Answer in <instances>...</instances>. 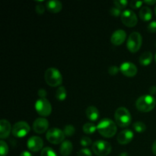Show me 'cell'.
Masks as SVG:
<instances>
[{
	"mask_svg": "<svg viewBox=\"0 0 156 156\" xmlns=\"http://www.w3.org/2000/svg\"><path fill=\"white\" fill-rule=\"evenodd\" d=\"M97 130L102 136L111 138L117 133V128L115 122L111 119L105 118L101 120L97 125Z\"/></svg>",
	"mask_w": 156,
	"mask_h": 156,
	"instance_id": "6da1fadb",
	"label": "cell"
},
{
	"mask_svg": "<svg viewBox=\"0 0 156 156\" xmlns=\"http://www.w3.org/2000/svg\"><path fill=\"white\" fill-rule=\"evenodd\" d=\"M49 122L47 119L44 117H40L36 119L33 123V129L35 133L38 134H41L48 131Z\"/></svg>",
	"mask_w": 156,
	"mask_h": 156,
	"instance_id": "4fadbf2b",
	"label": "cell"
},
{
	"mask_svg": "<svg viewBox=\"0 0 156 156\" xmlns=\"http://www.w3.org/2000/svg\"><path fill=\"white\" fill-rule=\"evenodd\" d=\"M143 2L146 3V5H151L156 4V0H151V1H148V0H146V1H144V2Z\"/></svg>",
	"mask_w": 156,
	"mask_h": 156,
	"instance_id": "f35d334b",
	"label": "cell"
},
{
	"mask_svg": "<svg viewBox=\"0 0 156 156\" xmlns=\"http://www.w3.org/2000/svg\"><path fill=\"white\" fill-rule=\"evenodd\" d=\"M111 145L105 140H97L92 144V151L98 156H107L111 152Z\"/></svg>",
	"mask_w": 156,
	"mask_h": 156,
	"instance_id": "8992f818",
	"label": "cell"
},
{
	"mask_svg": "<svg viewBox=\"0 0 156 156\" xmlns=\"http://www.w3.org/2000/svg\"><path fill=\"white\" fill-rule=\"evenodd\" d=\"M140 17L143 21H149L152 19V10L147 6H144L140 9Z\"/></svg>",
	"mask_w": 156,
	"mask_h": 156,
	"instance_id": "44dd1931",
	"label": "cell"
},
{
	"mask_svg": "<svg viewBox=\"0 0 156 156\" xmlns=\"http://www.w3.org/2000/svg\"><path fill=\"white\" fill-rule=\"evenodd\" d=\"M41 156H57L53 149L50 147H45L41 150Z\"/></svg>",
	"mask_w": 156,
	"mask_h": 156,
	"instance_id": "4316f807",
	"label": "cell"
},
{
	"mask_svg": "<svg viewBox=\"0 0 156 156\" xmlns=\"http://www.w3.org/2000/svg\"><path fill=\"white\" fill-rule=\"evenodd\" d=\"M82 129H83V132L85 133V134L91 135V134H93L96 130H97V126H95V125L93 123H91V122H88V123H85V124L83 125Z\"/></svg>",
	"mask_w": 156,
	"mask_h": 156,
	"instance_id": "7402d4cb",
	"label": "cell"
},
{
	"mask_svg": "<svg viewBox=\"0 0 156 156\" xmlns=\"http://www.w3.org/2000/svg\"><path fill=\"white\" fill-rule=\"evenodd\" d=\"M120 70L122 74L127 77H133L138 72L136 66L129 62H125L122 63L120 66Z\"/></svg>",
	"mask_w": 156,
	"mask_h": 156,
	"instance_id": "7c38bea8",
	"label": "cell"
},
{
	"mask_svg": "<svg viewBox=\"0 0 156 156\" xmlns=\"http://www.w3.org/2000/svg\"><path fill=\"white\" fill-rule=\"evenodd\" d=\"M152 152H153L154 155H156V140H155V142H154L153 145H152Z\"/></svg>",
	"mask_w": 156,
	"mask_h": 156,
	"instance_id": "ab89813d",
	"label": "cell"
},
{
	"mask_svg": "<svg viewBox=\"0 0 156 156\" xmlns=\"http://www.w3.org/2000/svg\"><path fill=\"white\" fill-rule=\"evenodd\" d=\"M149 93H150L151 95H153L156 93V86L155 85H152V87L149 88Z\"/></svg>",
	"mask_w": 156,
	"mask_h": 156,
	"instance_id": "8d00e7d4",
	"label": "cell"
},
{
	"mask_svg": "<svg viewBox=\"0 0 156 156\" xmlns=\"http://www.w3.org/2000/svg\"><path fill=\"white\" fill-rule=\"evenodd\" d=\"M44 79L47 85L51 87H57L62 83V74L57 69L53 67L46 70Z\"/></svg>",
	"mask_w": 156,
	"mask_h": 156,
	"instance_id": "277c9868",
	"label": "cell"
},
{
	"mask_svg": "<svg viewBox=\"0 0 156 156\" xmlns=\"http://www.w3.org/2000/svg\"><path fill=\"white\" fill-rule=\"evenodd\" d=\"M148 30L151 33H156V21H152L147 27Z\"/></svg>",
	"mask_w": 156,
	"mask_h": 156,
	"instance_id": "836d02e7",
	"label": "cell"
},
{
	"mask_svg": "<svg viewBox=\"0 0 156 156\" xmlns=\"http://www.w3.org/2000/svg\"><path fill=\"white\" fill-rule=\"evenodd\" d=\"M155 15H156V5H155Z\"/></svg>",
	"mask_w": 156,
	"mask_h": 156,
	"instance_id": "b9f144b4",
	"label": "cell"
},
{
	"mask_svg": "<svg viewBox=\"0 0 156 156\" xmlns=\"http://www.w3.org/2000/svg\"><path fill=\"white\" fill-rule=\"evenodd\" d=\"M37 95L39 96L40 98H46V96H47V91L45 89H40L37 92Z\"/></svg>",
	"mask_w": 156,
	"mask_h": 156,
	"instance_id": "d590c367",
	"label": "cell"
},
{
	"mask_svg": "<svg viewBox=\"0 0 156 156\" xmlns=\"http://www.w3.org/2000/svg\"><path fill=\"white\" fill-rule=\"evenodd\" d=\"M126 38V33L122 29H118L115 30L111 35V41L114 45L120 46L124 43Z\"/></svg>",
	"mask_w": 156,
	"mask_h": 156,
	"instance_id": "5bb4252c",
	"label": "cell"
},
{
	"mask_svg": "<svg viewBox=\"0 0 156 156\" xmlns=\"http://www.w3.org/2000/svg\"><path fill=\"white\" fill-rule=\"evenodd\" d=\"M12 131V126L7 120H1L0 121V138L2 140L9 137Z\"/></svg>",
	"mask_w": 156,
	"mask_h": 156,
	"instance_id": "2e32d148",
	"label": "cell"
},
{
	"mask_svg": "<svg viewBox=\"0 0 156 156\" xmlns=\"http://www.w3.org/2000/svg\"><path fill=\"white\" fill-rule=\"evenodd\" d=\"M20 156H32V155L30 152H28V151H23L21 153V155H20Z\"/></svg>",
	"mask_w": 156,
	"mask_h": 156,
	"instance_id": "74e56055",
	"label": "cell"
},
{
	"mask_svg": "<svg viewBox=\"0 0 156 156\" xmlns=\"http://www.w3.org/2000/svg\"><path fill=\"white\" fill-rule=\"evenodd\" d=\"M143 2H140V1H131L130 2V7L132 9H137L141 7L143 4Z\"/></svg>",
	"mask_w": 156,
	"mask_h": 156,
	"instance_id": "d6a6232c",
	"label": "cell"
},
{
	"mask_svg": "<svg viewBox=\"0 0 156 156\" xmlns=\"http://www.w3.org/2000/svg\"><path fill=\"white\" fill-rule=\"evenodd\" d=\"M115 122L120 127H127L132 121V117L129 111L126 108L120 107L117 108L114 114Z\"/></svg>",
	"mask_w": 156,
	"mask_h": 156,
	"instance_id": "3957f363",
	"label": "cell"
},
{
	"mask_svg": "<svg viewBox=\"0 0 156 156\" xmlns=\"http://www.w3.org/2000/svg\"><path fill=\"white\" fill-rule=\"evenodd\" d=\"M110 13H111V15H112L114 17H118L119 15H121V11H120V9H119L117 7H113L111 8V10H110Z\"/></svg>",
	"mask_w": 156,
	"mask_h": 156,
	"instance_id": "1f68e13d",
	"label": "cell"
},
{
	"mask_svg": "<svg viewBox=\"0 0 156 156\" xmlns=\"http://www.w3.org/2000/svg\"><path fill=\"white\" fill-rule=\"evenodd\" d=\"M35 10H36V12L38 15H43L45 12V8L43 5H37Z\"/></svg>",
	"mask_w": 156,
	"mask_h": 156,
	"instance_id": "e575fe53",
	"label": "cell"
},
{
	"mask_svg": "<svg viewBox=\"0 0 156 156\" xmlns=\"http://www.w3.org/2000/svg\"><path fill=\"white\" fill-rule=\"evenodd\" d=\"M155 62H156V54H155Z\"/></svg>",
	"mask_w": 156,
	"mask_h": 156,
	"instance_id": "7bdbcfd3",
	"label": "cell"
},
{
	"mask_svg": "<svg viewBox=\"0 0 156 156\" xmlns=\"http://www.w3.org/2000/svg\"><path fill=\"white\" fill-rule=\"evenodd\" d=\"M121 21L125 26L129 27H135L138 23L136 15L132 10H125L121 14Z\"/></svg>",
	"mask_w": 156,
	"mask_h": 156,
	"instance_id": "30bf717a",
	"label": "cell"
},
{
	"mask_svg": "<svg viewBox=\"0 0 156 156\" xmlns=\"http://www.w3.org/2000/svg\"><path fill=\"white\" fill-rule=\"evenodd\" d=\"M156 105L155 99L151 94H145L139 98L136 101L137 110L141 112H150L155 108Z\"/></svg>",
	"mask_w": 156,
	"mask_h": 156,
	"instance_id": "7a4b0ae2",
	"label": "cell"
},
{
	"mask_svg": "<svg viewBox=\"0 0 156 156\" xmlns=\"http://www.w3.org/2000/svg\"><path fill=\"white\" fill-rule=\"evenodd\" d=\"M143 44L142 35L139 32H133L129 34L126 42V47L131 53H136L141 48Z\"/></svg>",
	"mask_w": 156,
	"mask_h": 156,
	"instance_id": "5b68a950",
	"label": "cell"
},
{
	"mask_svg": "<svg viewBox=\"0 0 156 156\" xmlns=\"http://www.w3.org/2000/svg\"><path fill=\"white\" fill-rule=\"evenodd\" d=\"M9 153V146L7 143L2 140L0 141V155L1 156H6Z\"/></svg>",
	"mask_w": 156,
	"mask_h": 156,
	"instance_id": "d4e9b609",
	"label": "cell"
},
{
	"mask_svg": "<svg viewBox=\"0 0 156 156\" xmlns=\"http://www.w3.org/2000/svg\"><path fill=\"white\" fill-rule=\"evenodd\" d=\"M152 59H153V56H152V53L149 51L144 52L143 54L140 56V63L143 66H149V64L152 62Z\"/></svg>",
	"mask_w": 156,
	"mask_h": 156,
	"instance_id": "ffe728a7",
	"label": "cell"
},
{
	"mask_svg": "<svg viewBox=\"0 0 156 156\" xmlns=\"http://www.w3.org/2000/svg\"><path fill=\"white\" fill-rule=\"evenodd\" d=\"M86 117L90 121L95 122L99 118V111L97 108L94 106H90L85 111Z\"/></svg>",
	"mask_w": 156,
	"mask_h": 156,
	"instance_id": "ac0fdd59",
	"label": "cell"
},
{
	"mask_svg": "<svg viewBox=\"0 0 156 156\" xmlns=\"http://www.w3.org/2000/svg\"><path fill=\"white\" fill-rule=\"evenodd\" d=\"M133 126V129H135L136 132L137 133H143L146 129V124L141 121L135 122Z\"/></svg>",
	"mask_w": 156,
	"mask_h": 156,
	"instance_id": "cb8c5ba5",
	"label": "cell"
},
{
	"mask_svg": "<svg viewBox=\"0 0 156 156\" xmlns=\"http://www.w3.org/2000/svg\"><path fill=\"white\" fill-rule=\"evenodd\" d=\"M114 4L115 7L118 8L119 9L121 10V9H125L126 7L128 2L126 1V0H116V1L114 2Z\"/></svg>",
	"mask_w": 156,
	"mask_h": 156,
	"instance_id": "83f0119b",
	"label": "cell"
},
{
	"mask_svg": "<svg viewBox=\"0 0 156 156\" xmlns=\"http://www.w3.org/2000/svg\"><path fill=\"white\" fill-rule=\"evenodd\" d=\"M27 146L28 149L31 152H37L43 149L44 146V141L39 136H32L27 140Z\"/></svg>",
	"mask_w": 156,
	"mask_h": 156,
	"instance_id": "8fae6325",
	"label": "cell"
},
{
	"mask_svg": "<svg viewBox=\"0 0 156 156\" xmlns=\"http://www.w3.org/2000/svg\"><path fill=\"white\" fill-rule=\"evenodd\" d=\"M73 146L71 142L65 140L61 143V146L59 147V152L62 156H69L73 152Z\"/></svg>",
	"mask_w": 156,
	"mask_h": 156,
	"instance_id": "d6986e66",
	"label": "cell"
},
{
	"mask_svg": "<svg viewBox=\"0 0 156 156\" xmlns=\"http://www.w3.org/2000/svg\"><path fill=\"white\" fill-rule=\"evenodd\" d=\"M134 137V134L130 129H124L117 136V142L121 145H126L130 143Z\"/></svg>",
	"mask_w": 156,
	"mask_h": 156,
	"instance_id": "9a60e30c",
	"label": "cell"
},
{
	"mask_svg": "<svg viewBox=\"0 0 156 156\" xmlns=\"http://www.w3.org/2000/svg\"><path fill=\"white\" fill-rule=\"evenodd\" d=\"M119 156H129V154H128L127 152H122V153H120Z\"/></svg>",
	"mask_w": 156,
	"mask_h": 156,
	"instance_id": "60d3db41",
	"label": "cell"
},
{
	"mask_svg": "<svg viewBox=\"0 0 156 156\" xmlns=\"http://www.w3.org/2000/svg\"><path fill=\"white\" fill-rule=\"evenodd\" d=\"M35 110L39 115L48 117L52 112V106L47 98H39L35 102Z\"/></svg>",
	"mask_w": 156,
	"mask_h": 156,
	"instance_id": "ba28073f",
	"label": "cell"
},
{
	"mask_svg": "<svg viewBox=\"0 0 156 156\" xmlns=\"http://www.w3.org/2000/svg\"><path fill=\"white\" fill-rule=\"evenodd\" d=\"M92 142H91V140L88 136H84L81 139L80 144L81 146H83V147H88V146H91Z\"/></svg>",
	"mask_w": 156,
	"mask_h": 156,
	"instance_id": "f1b7e54d",
	"label": "cell"
},
{
	"mask_svg": "<svg viewBox=\"0 0 156 156\" xmlns=\"http://www.w3.org/2000/svg\"><path fill=\"white\" fill-rule=\"evenodd\" d=\"M30 126L25 121L17 122L12 127V135L17 138H23L29 133Z\"/></svg>",
	"mask_w": 156,
	"mask_h": 156,
	"instance_id": "9c48e42d",
	"label": "cell"
},
{
	"mask_svg": "<svg viewBox=\"0 0 156 156\" xmlns=\"http://www.w3.org/2000/svg\"><path fill=\"white\" fill-rule=\"evenodd\" d=\"M65 134L63 130H61L60 129L57 127H53L48 129L46 134V138L49 143L52 144H59L64 142L65 140Z\"/></svg>",
	"mask_w": 156,
	"mask_h": 156,
	"instance_id": "52a82bcc",
	"label": "cell"
},
{
	"mask_svg": "<svg viewBox=\"0 0 156 156\" xmlns=\"http://www.w3.org/2000/svg\"><path fill=\"white\" fill-rule=\"evenodd\" d=\"M77 156H92V154H91V152L88 149H82L78 152Z\"/></svg>",
	"mask_w": 156,
	"mask_h": 156,
	"instance_id": "4dcf8cb0",
	"label": "cell"
},
{
	"mask_svg": "<svg viewBox=\"0 0 156 156\" xmlns=\"http://www.w3.org/2000/svg\"><path fill=\"white\" fill-rule=\"evenodd\" d=\"M46 7L47 10L51 13H59L62 9V4L58 0H51L46 3Z\"/></svg>",
	"mask_w": 156,
	"mask_h": 156,
	"instance_id": "e0dca14e",
	"label": "cell"
},
{
	"mask_svg": "<svg viewBox=\"0 0 156 156\" xmlns=\"http://www.w3.org/2000/svg\"><path fill=\"white\" fill-rule=\"evenodd\" d=\"M120 71V68L117 67V66H111L108 69V73L111 76H116V75L118 74Z\"/></svg>",
	"mask_w": 156,
	"mask_h": 156,
	"instance_id": "f546056e",
	"label": "cell"
},
{
	"mask_svg": "<svg viewBox=\"0 0 156 156\" xmlns=\"http://www.w3.org/2000/svg\"><path fill=\"white\" fill-rule=\"evenodd\" d=\"M55 96H56V98L57 99L58 101H62L65 100V99L66 98L67 96V91L66 89L65 88V87H59L58 89L56 90Z\"/></svg>",
	"mask_w": 156,
	"mask_h": 156,
	"instance_id": "603a6c76",
	"label": "cell"
},
{
	"mask_svg": "<svg viewBox=\"0 0 156 156\" xmlns=\"http://www.w3.org/2000/svg\"><path fill=\"white\" fill-rule=\"evenodd\" d=\"M75 132H76V129L72 125H67L64 127L63 133L66 136H72L74 135Z\"/></svg>",
	"mask_w": 156,
	"mask_h": 156,
	"instance_id": "484cf974",
	"label": "cell"
}]
</instances>
